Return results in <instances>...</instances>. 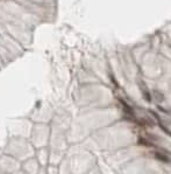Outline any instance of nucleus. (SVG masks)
<instances>
[{"label": "nucleus", "instance_id": "obj_1", "mask_svg": "<svg viewBox=\"0 0 171 174\" xmlns=\"http://www.w3.org/2000/svg\"><path fill=\"white\" fill-rule=\"evenodd\" d=\"M119 102H120V103H121V105L124 106V111H126V112H127L128 115H130V116H133V109H132V108H130V106L128 105V104H127V103H126V102H124V100H121V98H119Z\"/></svg>", "mask_w": 171, "mask_h": 174}, {"label": "nucleus", "instance_id": "obj_4", "mask_svg": "<svg viewBox=\"0 0 171 174\" xmlns=\"http://www.w3.org/2000/svg\"><path fill=\"white\" fill-rule=\"evenodd\" d=\"M139 144L145 145V146H153V144H151V142H147V139H143V138H140V139H139Z\"/></svg>", "mask_w": 171, "mask_h": 174}, {"label": "nucleus", "instance_id": "obj_2", "mask_svg": "<svg viewBox=\"0 0 171 174\" xmlns=\"http://www.w3.org/2000/svg\"><path fill=\"white\" fill-rule=\"evenodd\" d=\"M155 157L158 160H161V161H165V163H169V158L164 155V154H161V153H155Z\"/></svg>", "mask_w": 171, "mask_h": 174}, {"label": "nucleus", "instance_id": "obj_3", "mask_svg": "<svg viewBox=\"0 0 171 174\" xmlns=\"http://www.w3.org/2000/svg\"><path fill=\"white\" fill-rule=\"evenodd\" d=\"M142 92H143V97L145 98V100H147V102H150V100H151V97H150V94L148 92V90H147V89H143V90H142Z\"/></svg>", "mask_w": 171, "mask_h": 174}]
</instances>
